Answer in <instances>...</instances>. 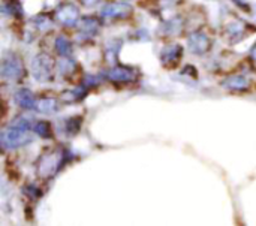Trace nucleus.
Segmentation results:
<instances>
[{"label":"nucleus","instance_id":"f257e3e1","mask_svg":"<svg viewBox=\"0 0 256 226\" xmlns=\"http://www.w3.org/2000/svg\"><path fill=\"white\" fill-rule=\"evenodd\" d=\"M30 124L27 120H18L15 124H12L10 128L4 129L0 135V141L3 148L6 150H14L18 147H22L24 144L30 142Z\"/></svg>","mask_w":256,"mask_h":226},{"label":"nucleus","instance_id":"f03ea898","mask_svg":"<svg viewBox=\"0 0 256 226\" xmlns=\"http://www.w3.org/2000/svg\"><path fill=\"white\" fill-rule=\"evenodd\" d=\"M63 162H64V152L62 148L45 150V153L40 154L36 164L38 176L44 180L52 178L60 171Z\"/></svg>","mask_w":256,"mask_h":226},{"label":"nucleus","instance_id":"7ed1b4c3","mask_svg":"<svg viewBox=\"0 0 256 226\" xmlns=\"http://www.w3.org/2000/svg\"><path fill=\"white\" fill-rule=\"evenodd\" d=\"M54 58L50 54L40 52L38 56H34L32 58V64H30V70L32 75L36 81L39 82H48L52 80V74H54Z\"/></svg>","mask_w":256,"mask_h":226},{"label":"nucleus","instance_id":"20e7f679","mask_svg":"<svg viewBox=\"0 0 256 226\" xmlns=\"http://www.w3.org/2000/svg\"><path fill=\"white\" fill-rule=\"evenodd\" d=\"M24 75V64L16 54H8L2 60V76L8 81H18Z\"/></svg>","mask_w":256,"mask_h":226},{"label":"nucleus","instance_id":"39448f33","mask_svg":"<svg viewBox=\"0 0 256 226\" xmlns=\"http://www.w3.org/2000/svg\"><path fill=\"white\" fill-rule=\"evenodd\" d=\"M56 20L64 27H75L80 21V10L72 3H64L57 8Z\"/></svg>","mask_w":256,"mask_h":226},{"label":"nucleus","instance_id":"423d86ee","mask_svg":"<svg viewBox=\"0 0 256 226\" xmlns=\"http://www.w3.org/2000/svg\"><path fill=\"white\" fill-rule=\"evenodd\" d=\"M132 12H134V9H132L130 4L122 3V2H114V3H108L106 6H104L100 15L104 18H116V20H120V18L130 16Z\"/></svg>","mask_w":256,"mask_h":226},{"label":"nucleus","instance_id":"0eeeda50","mask_svg":"<svg viewBox=\"0 0 256 226\" xmlns=\"http://www.w3.org/2000/svg\"><path fill=\"white\" fill-rule=\"evenodd\" d=\"M188 45H189L190 52L198 54V56H202V54H206V52L210 51V48H212V40H210V38H208L206 33L196 32V33H192V34L189 36Z\"/></svg>","mask_w":256,"mask_h":226},{"label":"nucleus","instance_id":"6e6552de","mask_svg":"<svg viewBox=\"0 0 256 226\" xmlns=\"http://www.w3.org/2000/svg\"><path fill=\"white\" fill-rule=\"evenodd\" d=\"M182 56H183V48L182 45H168L162 50L160 52V62L166 68V69H174L177 68V64L180 63L182 60Z\"/></svg>","mask_w":256,"mask_h":226},{"label":"nucleus","instance_id":"1a4fd4ad","mask_svg":"<svg viewBox=\"0 0 256 226\" xmlns=\"http://www.w3.org/2000/svg\"><path fill=\"white\" fill-rule=\"evenodd\" d=\"M106 76L116 82H132L138 78V70L129 66H116L106 72Z\"/></svg>","mask_w":256,"mask_h":226},{"label":"nucleus","instance_id":"9d476101","mask_svg":"<svg viewBox=\"0 0 256 226\" xmlns=\"http://www.w3.org/2000/svg\"><path fill=\"white\" fill-rule=\"evenodd\" d=\"M14 100L22 110H33V108H36V99H34L33 93L28 88L18 90L15 93V96H14Z\"/></svg>","mask_w":256,"mask_h":226},{"label":"nucleus","instance_id":"9b49d317","mask_svg":"<svg viewBox=\"0 0 256 226\" xmlns=\"http://www.w3.org/2000/svg\"><path fill=\"white\" fill-rule=\"evenodd\" d=\"M222 86L228 90H232V92H243V90L249 88V81L243 75H232V76H228L222 82Z\"/></svg>","mask_w":256,"mask_h":226},{"label":"nucleus","instance_id":"f8f14e48","mask_svg":"<svg viewBox=\"0 0 256 226\" xmlns=\"http://www.w3.org/2000/svg\"><path fill=\"white\" fill-rule=\"evenodd\" d=\"M56 51L62 57H69L72 54V42L64 36H58L56 39Z\"/></svg>","mask_w":256,"mask_h":226},{"label":"nucleus","instance_id":"ddd939ff","mask_svg":"<svg viewBox=\"0 0 256 226\" xmlns=\"http://www.w3.org/2000/svg\"><path fill=\"white\" fill-rule=\"evenodd\" d=\"M99 30V21L93 16H84L81 20V32L84 34H94Z\"/></svg>","mask_w":256,"mask_h":226},{"label":"nucleus","instance_id":"4468645a","mask_svg":"<svg viewBox=\"0 0 256 226\" xmlns=\"http://www.w3.org/2000/svg\"><path fill=\"white\" fill-rule=\"evenodd\" d=\"M57 106H58V104H57V99H54V98H44L36 102V108L40 112H54L57 110Z\"/></svg>","mask_w":256,"mask_h":226},{"label":"nucleus","instance_id":"2eb2a0df","mask_svg":"<svg viewBox=\"0 0 256 226\" xmlns=\"http://www.w3.org/2000/svg\"><path fill=\"white\" fill-rule=\"evenodd\" d=\"M82 94H84V87H78V88H75V90H66V92L60 96V99H62L63 102L70 104V102H75V100L81 99Z\"/></svg>","mask_w":256,"mask_h":226},{"label":"nucleus","instance_id":"dca6fc26","mask_svg":"<svg viewBox=\"0 0 256 226\" xmlns=\"http://www.w3.org/2000/svg\"><path fill=\"white\" fill-rule=\"evenodd\" d=\"M34 132L40 138H50L51 136V124L48 122H38L34 126Z\"/></svg>","mask_w":256,"mask_h":226},{"label":"nucleus","instance_id":"f3484780","mask_svg":"<svg viewBox=\"0 0 256 226\" xmlns=\"http://www.w3.org/2000/svg\"><path fill=\"white\" fill-rule=\"evenodd\" d=\"M34 22L38 24L39 28H44V26H45V27H50V22H51V21H50V18H48L46 15H39L38 18H34Z\"/></svg>","mask_w":256,"mask_h":226},{"label":"nucleus","instance_id":"a211bd4d","mask_svg":"<svg viewBox=\"0 0 256 226\" xmlns=\"http://www.w3.org/2000/svg\"><path fill=\"white\" fill-rule=\"evenodd\" d=\"M26 194H27L32 200H36V198L40 195V192H39L34 186H27V188H26Z\"/></svg>","mask_w":256,"mask_h":226},{"label":"nucleus","instance_id":"6ab92c4d","mask_svg":"<svg viewBox=\"0 0 256 226\" xmlns=\"http://www.w3.org/2000/svg\"><path fill=\"white\" fill-rule=\"evenodd\" d=\"M99 2H100V0H80V3H81L82 6H86V8H93V6H96Z\"/></svg>","mask_w":256,"mask_h":226},{"label":"nucleus","instance_id":"aec40b11","mask_svg":"<svg viewBox=\"0 0 256 226\" xmlns=\"http://www.w3.org/2000/svg\"><path fill=\"white\" fill-rule=\"evenodd\" d=\"M250 57H252V60L256 63V44L252 46V50H250Z\"/></svg>","mask_w":256,"mask_h":226}]
</instances>
